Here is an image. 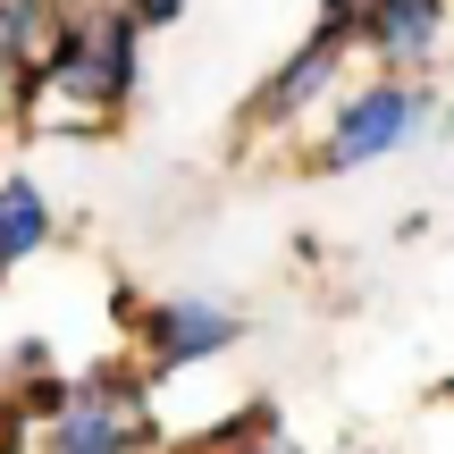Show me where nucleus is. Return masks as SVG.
Returning <instances> with one entry per match:
<instances>
[{"instance_id":"1","label":"nucleus","mask_w":454,"mask_h":454,"mask_svg":"<svg viewBox=\"0 0 454 454\" xmlns=\"http://www.w3.org/2000/svg\"><path fill=\"white\" fill-rule=\"evenodd\" d=\"M135 93H144V26L118 0H76L26 101V135L43 127V110H59L67 127H118Z\"/></svg>"},{"instance_id":"2","label":"nucleus","mask_w":454,"mask_h":454,"mask_svg":"<svg viewBox=\"0 0 454 454\" xmlns=\"http://www.w3.org/2000/svg\"><path fill=\"white\" fill-rule=\"evenodd\" d=\"M429 118H438V93L412 76H362L345 84L320 110V127L303 135V168L311 177H354V168H379L395 152L429 144Z\"/></svg>"},{"instance_id":"3","label":"nucleus","mask_w":454,"mask_h":454,"mask_svg":"<svg viewBox=\"0 0 454 454\" xmlns=\"http://www.w3.org/2000/svg\"><path fill=\"white\" fill-rule=\"evenodd\" d=\"M34 454H168L160 412H152V371L135 354L67 371V404L34 429Z\"/></svg>"},{"instance_id":"4","label":"nucleus","mask_w":454,"mask_h":454,"mask_svg":"<svg viewBox=\"0 0 454 454\" xmlns=\"http://www.w3.org/2000/svg\"><path fill=\"white\" fill-rule=\"evenodd\" d=\"M244 337H253V320H244L236 294H219V286H168V294H152V303H144L127 354L144 362L152 387H160V379H185V371L227 362Z\"/></svg>"},{"instance_id":"5","label":"nucleus","mask_w":454,"mask_h":454,"mask_svg":"<svg viewBox=\"0 0 454 454\" xmlns=\"http://www.w3.org/2000/svg\"><path fill=\"white\" fill-rule=\"evenodd\" d=\"M354 59H362L354 51V17H311V34L253 84V101L236 110V135H294V127H311V110H328V101L345 93V67Z\"/></svg>"},{"instance_id":"6","label":"nucleus","mask_w":454,"mask_h":454,"mask_svg":"<svg viewBox=\"0 0 454 454\" xmlns=\"http://www.w3.org/2000/svg\"><path fill=\"white\" fill-rule=\"evenodd\" d=\"M354 51L371 59V76L429 84V67L454 51V0H371L354 17Z\"/></svg>"},{"instance_id":"7","label":"nucleus","mask_w":454,"mask_h":454,"mask_svg":"<svg viewBox=\"0 0 454 454\" xmlns=\"http://www.w3.org/2000/svg\"><path fill=\"white\" fill-rule=\"evenodd\" d=\"M76 0H0V93H9V127L26 135V101L43 84V59L59 43Z\"/></svg>"},{"instance_id":"8","label":"nucleus","mask_w":454,"mask_h":454,"mask_svg":"<svg viewBox=\"0 0 454 454\" xmlns=\"http://www.w3.org/2000/svg\"><path fill=\"white\" fill-rule=\"evenodd\" d=\"M51 236H59V202H51V185L34 177V168H0V278L26 270V261H43Z\"/></svg>"},{"instance_id":"9","label":"nucleus","mask_w":454,"mask_h":454,"mask_svg":"<svg viewBox=\"0 0 454 454\" xmlns=\"http://www.w3.org/2000/svg\"><path fill=\"white\" fill-rule=\"evenodd\" d=\"M118 9H127V17H135L144 34H168V26H177L185 9H194V0H118Z\"/></svg>"},{"instance_id":"10","label":"nucleus","mask_w":454,"mask_h":454,"mask_svg":"<svg viewBox=\"0 0 454 454\" xmlns=\"http://www.w3.org/2000/svg\"><path fill=\"white\" fill-rule=\"evenodd\" d=\"M371 0H320V17H362Z\"/></svg>"},{"instance_id":"11","label":"nucleus","mask_w":454,"mask_h":454,"mask_svg":"<svg viewBox=\"0 0 454 454\" xmlns=\"http://www.w3.org/2000/svg\"><path fill=\"white\" fill-rule=\"evenodd\" d=\"M0 454H34V446H17V438H0Z\"/></svg>"},{"instance_id":"12","label":"nucleus","mask_w":454,"mask_h":454,"mask_svg":"<svg viewBox=\"0 0 454 454\" xmlns=\"http://www.w3.org/2000/svg\"><path fill=\"white\" fill-rule=\"evenodd\" d=\"M354 454H387V446H354Z\"/></svg>"},{"instance_id":"13","label":"nucleus","mask_w":454,"mask_h":454,"mask_svg":"<svg viewBox=\"0 0 454 454\" xmlns=\"http://www.w3.org/2000/svg\"><path fill=\"white\" fill-rule=\"evenodd\" d=\"M446 404H454V387H446Z\"/></svg>"},{"instance_id":"14","label":"nucleus","mask_w":454,"mask_h":454,"mask_svg":"<svg viewBox=\"0 0 454 454\" xmlns=\"http://www.w3.org/2000/svg\"><path fill=\"white\" fill-rule=\"evenodd\" d=\"M446 59H454V51H446Z\"/></svg>"}]
</instances>
